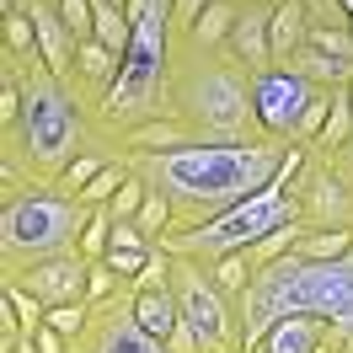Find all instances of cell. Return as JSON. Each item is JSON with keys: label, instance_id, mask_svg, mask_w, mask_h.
<instances>
[{"label": "cell", "instance_id": "1", "mask_svg": "<svg viewBox=\"0 0 353 353\" xmlns=\"http://www.w3.org/2000/svg\"><path fill=\"white\" fill-rule=\"evenodd\" d=\"M294 145L284 139H241V145H176V150H139L118 155L150 193L172 203L176 225H209L236 203L257 199L279 182ZM172 225V230H176Z\"/></svg>", "mask_w": 353, "mask_h": 353}, {"label": "cell", "instance_id": "2", "mask_svg": "<svg viewBox=\"0 0 353 353\" xmlns=\"http://www.w3.org/2000/svg\"><path fill=\"white\" fill-rule=\"evenodd\" d=\"M91 145H108V134L91 123L86 97L65 75H54L43 59H27L22 65V123L11 134H0V182L6 188H27V182L59 188L65 172L75 166V155H86Z\"/></svg>", "mask_w": 353, "mask_h": 353}, {"label": "cell", "instance_id": "3", "mask_svg": "<svg viewBox=\"0 0 353 353\" xmlns=\"http://www.w3.org/2000/svg\"><path fill=\"white\" fill-rule=\"evenodd\" d=\"M241 348L257 353L263 337L284 316H310L321 321L327 337L343 353H353V252L332 257V263H305V257H279V263L257 268L252 289L241 294Z\"/></svg>", "mask_w": 353, "mask_h": 353}, {"label": "cell", "instance_id": "4", "mask_svg": "<svg viewBox=\"0 0 353 353\" xmlns=\"http://www.w3.org/2000/svg\"><path fill=\"white\" fill-rule=\"evenodd\" d=\"M166 118L193 134V145H241L263 139L257 108H252V70L225 48L172 43V75H166Z\"/></svg>", "mask_w": 353, "mask_h": 353}, {"label": "cell", "instance_id": "5", "mask_svg": "<svg viewBox=\"0 0 353 353\" xmlns=\"http://www.w3.org/2000/svg\"><path fill=\"white\" fill-rule=\"evenodd\" d=\"M86 220L91 209L70 199L65 188H43V182L0 188V268H6V279L48 263V257L81 252Z\"/></svg>", "mask_w": 353, "mask_h": 353}, {"label": "cell", "instance_id": "6", "mask_svg": "<svg viewBox=\"0 0 353 353\" xmlns=\"http://www.w3.org/2000/svg\"><path fill=\"white\" fill-rule=\"evenodd\" d=\"M284 225H305L300 220V199H294V182H273L263 188L257 199L236 203L230 214L209 225H176L161 236V252H172V257H193V263H220V257H241L252 246H263L273 230H284Z\"/></svg>", "mask_w": 353, "mask_h": 353}, {"label": "cell", "instance_id": "7", "mask_svg": "<svg viewBox=\"0 0 353 353\" xmlns=\"http://www.w3.org/2000/svg\"><path fill=\"white\" fill-rule=\"evenodd\" d=\"M172 294H176V310H182V327L199 337V353H246L241 348V310H236L230 294H220V284L209 279L203 263L172 257Z\"/></svg>", "mask_w": 353, "mask_h": 353}, {"label": "cell", "instance_id": "8", "mask_svg": "<svg viewBox=\"0 0 353 353\" xmlns=\"http://www.w3.org/2000/svg\"><path fill=\"white\" fill-rule=\"evenodd\" d=\"M321 97V86H310V81H300L294 70L284 65H268L252 75V108H257V129L268 134V139H284V145H294V129H300V118L310 112V102Z\"/></svg>", "mask_w": 353, "mask_h": 353}, {"label": "cell", "instance_id": "9", "mask_svg": "<svg viewBox=\"0 0 353 353\" xmlns=\"http://www.w3.org/2000/svg\"><path fill=\"white\" fill-rule=\"evenodd\" d=\"M70 353H172V348L134 321V289H123L102 305H91V327L70 343Z\"/></svg>", "mask_w": 353, "mask_h": 353}, {"label": "cell", "instance_id": "10", "mask_svg": "<svg viewBox=\"0 0 353 353\" xmlns=\"http://www.w3.org/2000/svg\"><path fill=\"white\" fill-rule=\"evenodd\" d=\"M86 279H91V257H81V252H65V257H48V263L27 268V273H11V284L32 289L43 305H81L86 300Z\"/></svg>", "mask_w": 353, "mask_h": 353}, {"label": "cell", "instance_id": "11", "mask_svg": "<svg viewBox=\"0 0 353 353\" xmlns=\"http://www.w3.org/2000/svg\"><path fill=\"white\" fill-rule=\"evenodd\" d=\"M27 17H32V32H38V59H43L54 75L75 81V38H70L65 17H59V0H27Z\"/></svg>", "mask_w": 353, "mask_h": 353}, {"label": "cell", "instance_id": "12", "mask_svg": "<svg viewBox=\"0 0 353 353\" xmlns=\"http://www.w3.org/2000/svg\"><path fill=\"white\" fill-rule=\"evenodd\" d=\"M268 22H273V6L257 0H236V27H230V54L241 59L252 75L273 65V43H268Z\"/></svg>", "mask_w": 353, "mask_h": 353}, {"label": "cell", "instance_id": "13", "mask_svg": "<svg viewBox=\"0 0 353 353\" xmlns=\"http://www.w3.org/2000/svg\"><path fill=\"white\" fill-rule=\"evenodd\" d=\"M310 38V17L300 0H279L273 6V22H268V43H273V65H284V59H294L300 48H305Z\"/></svg>", "mask_w": 353, "mask_h": 353}, {"label": "cell", "instance_id": "14", "mask_svg": "<svg viewBox=\"0 0 353 353\" xmlns=\"http://www.w3.org/2000/svg\"><path fill=\"white\" fill-rule=\"evenodd\" d=\"M321 343H327V327H321V321H310V316H284V321L263 337L257 353H321Z\"/></svg>", "mask_w": 353, "mask_h": 353}, {"label": "cell", "instance_id": "15", "mask_svg": "<svg viewBox=\"0 0 353 353\" xmlns=\"http://www.w3.org/2000/svg\"><path fill=\"white\" fill-rule=\"evenodd\" d=\"M134 321L150 332V337L172 343V332L182 327V310H176L172 284H166V289H145V294H134Z\"/></svg>", "mask_w": 353, "mask_h": 353}, {"label": "cell", "instance_id": "16", "mask_svg": "<svg viewBox=\"0 0 353 353\" xmlns=\"http://www.w3.org/2000/svg\"><path fill=\"white\" fill-rule=\"evenodd\" d=\"M230 27H236V0H214L209 11H203L193 32L182 38V43H199V48H225L230 43Z\"/></svg>", "mask_w": 353, "mask_h": 353}, {"label": "cell", "instance_id": "17", "mask_svg": "<svg viewBox=\"0 0 353 353\" xmlns=\"http://www.w3.org/2000/svg\"><path fill=\"white\" fill-rule=\"evenodd\" d=\"M91 38L102 48H112L118 59L129 54V43H134V22H129V11H118L112 0H97V27H91Z\"/></svg>", "mask_w": 353, "mask_h": 353}, {"label": "cell", "instance_id": "18", "mask_svg": "<svg viewBox=\"0 0 353 353\" xmlns=\"http://www.w3.org/2000/svg\"><path fill=\"white\" fill-rule=\"evenodd\" d=\"M353 145V102H348V86L332 97V112H327V129H321V139L310 145V150H327V155H337V150H348Z\"/></svg>", "mask_w": 353, "mask_h": 353}, {"label": "cell", "instance_id": "19", "mask_svg": "<svg viewBox=\"0 0 353 353\" xmlns=\"http://www.w3.org/2000/svg\"><path fill=\"white\" fill-rule=\"evenodd\" d=\"M348 252H353V230H305L294 241V257H305V263H332Z\"/></svg>", "mask_w": 353, "mask_h": 353}, {"label": "cell", "instance_id": "20", "mask_svg": "<svg viewBox=\"0 0 353 353\" xmlns=\"http://www.w3.org/2000/svg\"><path fill=\"white\" fill-rule=\"evenodd\" d=\"M209 279L220 284V294H230L236 305H241V294L252 289V279H257V268H252V257H220V263H209Z\"/></svg>", "mask_w": 353, "mask_h": 353}, {"label": "cell", "instance_id": "21", "mask_svg": "<svg viewBox=\"0 0 353 353\" xmlns=\"http://www.w3.org/2000/svg\"><path fill=\"white\" fill-rule=\"evenodd\" d=\"M123 182H129V166H123V161H112V166H102V172H97V182L81 193V203H86V209H108L112 193H118Z\"/></svg>", "mask_w": 353, "mask_h": 353}, {"label": "cell", "instance_id": "22", "mask_svg": "<svg viewBox=\"0 0 353 353\" xmlns=\"http://www.w3.org/2000/svg\"><path fill=\"white\" fill-rule=\"evenodd\" d=\"M108 246H112V214H108V209H91L86 236H81V257L102 263V257H108Z\"/></svg>", "mask_w": 353, "mask_h": 353}, {"label": "cell", "instance_id": "23", "mask_svg": "<svg viewBox=\"0 0 353 353\" xmlns=\"http://www.w3.org/2000/svg\"><path fill=\"white\" fill-rule=\"evenodd\" d=\"M59 17H65L70 38H75V43H86L91 27H97V0H59Z\"/></svg>", "mask_w": 353, "mask_h": 353}, {"label": "cell", "instance_id": "24", "mask_svg": "<svg viewBox=\"0 0 353 353\" xmlns=\"http://www.w3.org/2000/svg\"><path fill=\"white\" fill-rule=\"evenodd\" d=\"M145 199H150V188H145V182H139V176L129 172V182H123V188L112 193L108 214H112V220H134V214H139V203H145Z\"/></svg>", "mask_w": 353, "mask_h": 353}, {"label": "cell", "instance_id": "25", "mask_svg": "<svg viewBox=\"0 0 353 353\" xmlns=\"http://www.w3.org/2000/svg\"><path fill=\"white\" fill-rule=\"evenodd\" d=\"M123 279H118V273H112L108 263H91V279H86V300L91 305H102V300H112V294H123Z\"/></svg>", "mask_w": 353, "mask_h": 353}, {"label": "cell", "instance_id": "26", "mask_svg": "<svg viewBox=\"0 0 353 353\" xmlns=\"http://www.w3.org/2000/svg\"><path fill=\"white\" fill-rule=\"evenodd\" d=\"M112 246H118V252H155V236H145V230H139V225L134 220H112ZM108 246V252H112Z\"/></svg>", "mask_w": 353, "mask_h": 353}, {"label": "cell", "instance_id": "27", "mask_svg": "<svg viewBox=\"0 0 353 353\" xmlns=\"http://www.w3.org/2000/svg\"><path fill=\"white\" fill-rule=\"evenodd\" d=\"M300 6H305L310 27H353V22H348V6H343V0H300Z\"/></svg>", "mask_w": 353, "mask_h": 353}, {"label": "cell", "instance_id": "28", "mask_svg": "<svg viewBox=\"0 0 353 353\" xmlns=\"http://www.w3.org/2000/svg\"><path fill=\"white\" fill-rule=\"evenodd\" d=\"M102 263H108L112 273L123 279V284H134V279L145 273V263H150V252H118V246H112V252H108V257H102Z\"/></svg>", "mask_w": 353, "mask_h": 353}, {"label": "cell", "instance_id": "29", "mask_svg": "<svg viewBox=\"0 0 353 353\" xmlns=\"http://www.w3.org/2000/svg\"><path fill=\"white\" fill-rule=\"evenodd\" d=\"M38 353H70V337H59L54 327L38 332Z\"/></svg>", "mask_w": 353, "mask_h": 353}, {"label": "cell", "instance_id": "30", "mask_svg": "<svg viewBox=\"0 0 353 353\" xmlns=\"http://www.w3.org/2000/svg\"><path fill=\"white\" fill-rule=\"evenodd\" d=\"M11 353H38V337H22V343H17Z\"/></svg>", "mask_w": 353, "mask_h": 353}, {"label": "cell", "instance_id": "31", "mask_svg": "<svg viewBox=\"0 0 353 353\" xmlns=\"http://www.w3.org/2000/svg\"><path fill=\"white\" fill-rule=\"evenodd\" d=\"M337 161H343V166L353 172V145H348V150H337Z\"/></svg>", "mask_w": 353, "mask_h": 353}, {"label": "cell", "instance_id": "32", "mask_svg": "<svg viewBox=\"0 0 353 353\" xmlns=\"http://www.w3.org/2000/svg\"><path fill=\"white\" fill-rule=\"evenodd\" d=\"M321 353H343V348H337V343H332V337H327V343H321Z\"/></svg>", "mask_w": 353, "mask_h": 353}, {"label": "cell", "instance_id": "33", "mask_svg": "<svg viewBox=\"0 0 353 353\" xmlns=\"http://www.w3.org/2000/svg\"><path fill=\"white\" fill-rule=\"evenodd\" d=\"M343 6H348V22H353V0H343Z\"/></svg>", "mask_w": 353, "mask_h": 353}, {"label": "cell", "instance_id": "34", "mask_svg": "<svg viewBox=\"0 0 353 353\" xmlns=\"http://www.w3.org/2000/svg\"><path fill=\"white\" fill-rule=\"evenodd\" d=\"M257 6H279V0H257Z\"/></svg>", "mask_w": 353, "mask_h": 353}]
</instances>
